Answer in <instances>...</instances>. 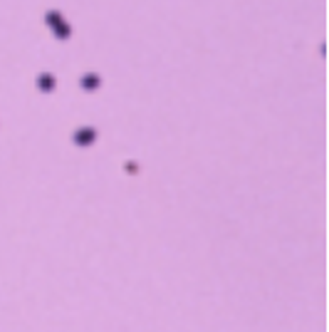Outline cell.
<instances>
[{
  "label": "cell",
  "instance_id": "1",
  "mask_svg": "<svg viewBox=\"0 0 329 332\" xmlns=\"http://www.w3.org/2000/svg\"><path fill=\"white\" fill-rule=\"evenodd\" d=\"M45 22L55 30V35H57L60 40H67V37H69V32H72V30H69V25L62 20V15H60L57 10H50V12L45 15Z\"/></svg>",
  "mask_w": 329,
  "mask_h": 332
},
{
  "label": "cell",
  "instance_id": "4",
  "mask_svg": "<svg viewBox=\"0 0 329 332\" xmlns=\"http://www.w3.org/2000/svg\"><path fill=\"white\" fill-rule=\"evenodd\" d=\"M82 87L84 89H97L99 87V74H84L82 77Z\"/></svg>",
  "mask_w": 329,
  "mask_h": 332
},
{
  "label": "cell",
  "instance_id": "3",
  "mask_svg": "<svg viewBox=\"0 0 329 332\" xmlns=\"http://www.w3.org/2000/svg\"><path fill=\"white\" fill-rule=\"evenodd\" d=\"M37 87H40L42 92H52V89H55V77H52V74H40V77H37Z\"/></svg>",
  "mask_w": 329,
  "mask_h": 332
},
{
  "label": "cell",
  "instance_id": "2",
  "mask_svg": "<svg viewBox=\"0 0 329 332\" xmlns=\"http://www.w3.org/2000/svg\"><path fill=\"white\" fill-rule=\"evenodd\" d=\"M94 139H97V129H92V127L79 129V132L74 134V144H77V146H89Z\"/></svg>",
  "mask_w": 329,
  "mask_h": 332
}]
</instances>
